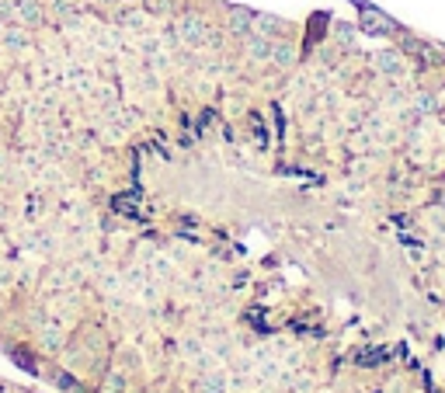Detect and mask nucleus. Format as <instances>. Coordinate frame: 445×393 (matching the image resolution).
<instances>
[{"label": "nucleus", "instance_id": "1", "mask_svg": "<svg viewBox=\"0 0 445 393\" xmlns=\"http://www.w3.org/2000/svg\"><path fill=\"white\" fill-rule=\"evenodd\" d=\"M178 35L184 42H205L209 32H205V21L198 14H181L178 18Z\"/></svg>", "mask_w": 445, "mask_h": 393}, {"label": "nucleus", "instance_id": "2", "mask_svg": "<svg viewBox=\"0 0 445 393\" xmlns=\"http://www.w3.org/2000/svg\"><path fill=\"white\" fill-rule=\"evenodd\" d=\"M14 21H21L25 28L28 25H42L46 21V11L39 0H14Z\"/></svg>", "mask_w": 445, "mask_h": 393}, {"label": "nucleus", "instance_id": "3", "mask_svg": "<svg viewBox=\"0 0 445 393\" xmlns=\"http://www.w3.org/2000/svg\"><path fill=\"white\" fill-rule=\"evenodd\" d=\"M372 67H376L383 77H400V74H404V56L393 53V49H383V53H376Z\"/></svg>", "mask_w": 445, "mask_h": 393}, {"label": "nucleus", "instance_id": "4", "mask_svg": "<svg viewBox=\"0 0 445 393\" xmlns=\"http://www.w3.org/2000/svg\"><path fill=\"white\" fill-rule=\"evenodd\" d=\"M0 46H4V49H25V46H28L25 25H21V21H7L4 32H0Z\"/></svg>", "mask_w": 445, "mask_h": 393}, {"label": "nucleus", "instance_id": "5", "mask_svg": "<svg viewBox=\"0 0 445 393\" xmlns=\"http://www.w3.org/2000/svg\"><path fill=\"white\" fill-rule=\"evenodd\" d=\"M271 63H275L278 70H292V63H296V46H289V42H271Z\"/></svg>", "mask_w": 445, "mask_h": 393}, {"label": "nucleus", "instance_id": "6", "mask_svg": "<svg viewBox=\"0 0 445 393\" xmlns=\"http://www.w3.org/2000/svg\"><path fill=\"white\" fill-rule=\"evenodd\" d=\"M247 56H251L254 63H271V39L251 35V39H247Z\"/></svg>", "mask_w": 445, "mask_h": 393}, {"label": "nucleus", "instance_id": "7", "mask_svg": "<svg viewBox=\"0 0 445 393\" xmlns=\"http://www.w3.org/2000/svg\"><path fill=\"white\" fill-rule=\"evenodd\" d=\"M39 345H42L46 352H60V348H63V331H60L56 324H42V327H39Z\"/></svg>", "mask_w": 445, "mask_h": 393}, {"label": "nucleus", "instance_id": "8", "mask_svg": "<svg viewBox=\"0 0 445 393\" xmlns=\"http://www.w3.org/2000/svg\"><path fill=\"white\" fill-rule=\"evenodd\" d=\"M251 28H254V35H271V32H282V21H278V18H265V14H261V18H254V21H251Z\"/></svg>", "mask_w": 445, "mask_h": 393}, {"label": "nucleus", "instance_id": "9", "mask_svg": "<svg viewBox=\"0 0 445 393\" xmlns=\"http://www.w3.org/2000/svg\"><path fill=\"white\" fill-rule=\"evenodd\" d=\"M251 21H254V18H251L247 11H230V32H247Z\"/></svg>", "mask_w": 445, "mask_h": 393}, {"label": "nucleus", "instance_id": "10", "mask_svg": "<svg viewBox=\"0 0 445 393\" xmlns=\"http://www.w3.org/2000/svg\"><path fill=\"white\" fill-rule=\"evenodd\" d=\"M125 383H129V380H125V373H111V376L104 380V393H122V390H125Z\"/></svg>", "mask_w": 445, "mask_h": 393}, {"label": "nucleus", "instance_id": "11", "mask_svg": "<svg viewBox=\"0 0 445 393\" xmlns=\"http://www.w3.org/2000/svg\"><path fill=\"white\" fill-rule=\"evenodd\" d=\"M414 108H418L421 115H428V111L439 108V98H435V95H418V98H414Z\"/></svg>", "mask_w": 445, "mask_h": 393}, {"label": "nucleus", "instance_id": "12", "mask_svg": "<svg viewBox=\"0 0 445 393\" xmlns=\"http://www.w3.org/2000/svg\"><path fill=\"white\" fill-rule=\"evenodd\" d=\"M198 390H202V393H226V387H223V380H219V376H205V380L198 383Z\"/></svg>", "mask_w": 445, "mask_h": 393}, {"label": "nucleus", "instance_id": "13", "mask_svg": "<svg viewBox=\"0 0 445 393\" xmlns=\"http://www.w3.org/2000/svg\"><path fill=\"white\" fill-rule=\"evenodd\" d=\"M181 352H188V359H198V341H181Z\"/></svg>", "mask_w": 445, "mask_h": 393}, {"label": "nucleus", "instance_id": "14", "mask_svg": "<svg viewBox=\"0 0 445 393\" xmlns=\"http://www.w3.org/2000/svg\"><path fill=\"white\" fill-rule=\"evenodd\" d=\"M94 4H115V0H94Z\"/></svg>", "mask_w": 445, "mask_h": 393}, {"label": "nucleus", "instance_id": "15", "mask_svg": "<svg viewBox=\"0 0 445 393\" xmlns=\"http://www.w3.org/2000/svg\"><path fill=\"white\" fill-rule=\"evenodd\" d=\"M0 320H4V306H0Z\"/></svg>", "mask_w": 445, "mask_h": 393}, {"label": "nucleus", "instance_id": "16", "mask_svg": "<svg viewBox=\"0 0 445 393\" xmlns=\"http://www.w3.org/2000/svg\"><path fill=\"white\" fill-rule=\"evenodd\" d=\"M442 101H445V91H442Z\"/></svg>", "mask_w": 445, "mask_h": 393}]
</instances>
